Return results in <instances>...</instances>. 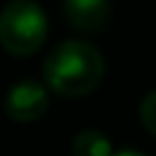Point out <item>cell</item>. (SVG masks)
<instances>
[{"label": "cell", "mask_w": 156, "mask_h": 156, "mask_svg": "<svg viewBox=\"0 0 156 156\" xmlns=\"http://www.w3.org/2000/svg\"><path fill=\"white\" fill-rule=\"evenodd\" d=\"M49 34V20L34 0H10L0 12V46L12 56L39 51Z\"/></svg>", "instance_id": "cell-2"}, {"label": "cell", "mask_w": 156, "mask_h": 156, "mask_svg": "<svg viewBox=\"0 0 156 156\" xmlns=\"http://www.w3.org/2000/svg\"><path fill=\"white\" fill-rule=\"evenodd\" d=\"M63 15L78 32H98L110 17V0H63Z\"/></svg>", "instance_id": "cell-4"}, {"label": "cell", "mask_w": 156, "mask_h": 156, "mask_svg": "<svg viewBox=\"0 0 156 156\" xmlns=\"http://www.w3.org/2000/svg\"><path fill=\"white\" fill-rule=\"evenodd\" d=\"M44 85L63 98H80L93 93L105 76L102 54L78 39L58 41L41 63Z\"/></svg>", "instance_id": "cell-1"}, {"label": "cell", "mask_w": 156, "mask_h": 156, "mask_svg": "<svg viewBox=\"0 0 156 156\" xmlns=\"http://www.w3.org/2000/svg\"><path fill=\"white\" fill-rule=\"evenodd\" d=\"M71 154L73 156H112V144L110 139L98 132V129H83L73 136L71 141Z\"/></svg>", "instance_id": "cell-5"}, {"label": "cell", "mask_w": 156, "mask_h": 156, "mask_svg": "<svg viewBox=\"0 0 156 156\" xmlns=\"http://www.w3.org/2000/svg\"><path fill=\"white\" fill-rule=\"evenodd\" d=\"M49 110V88L34 78L17 80L5 95V115L15 122H34Z\"/></svg>", "instance_id": "cell-3"}, {"label": "cell", "mask_w": 156, "mask_h": 156, "mask_svg": "<svg viewBox=\"0 0 156 156\" xmlns=\"http://www.w3.org/2000/svg\"><path fill=\"white\" fill-rule=\"evenodd\" d=\"M112 156H144V154L136 151V149H122V151H117V154H112Z\"/></svg>", "instance_id": "cell-7"}, {"label": "cell", "mask_w": 156, "mask_h": 156, "mask_svg": "<svg viewBox=\"0 0 156 156\" xmlns=\"http://www.w3.org/2000/svg\"><path fill=\"white\" fill-rule=\"evenodd\" d=\"M139 119H141L144 129L151 136H156V90L144 95V100L139 105Z\"/></svg>", "instance_id": "cell-6"}]
</instances>
